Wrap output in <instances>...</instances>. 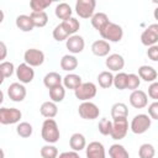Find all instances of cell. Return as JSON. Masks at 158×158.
<instances>
[{
	"label": "cell",
	"mask_w": 158,
	"mask_h": 158,
	"mask_svg": "<svg viewBox=\"0 0 158 158\" xmlns=\"http://www.w3.org/2000/svg\"><path fill=\"white\" fill-rule=\"evenodd\" d=\"M41 136H42L43 141L48 144H54L59 141L60 132H59V127H58L56 120L46 118L43 121L42 128H41Z\"/></svg>",
	"instance_id": "1"
},
{
	"label": "cell",
	"mask_w": 158,
	"mask_h": 158,
	"mask_svg": "<svg viewBox=\"0 0 158 158\" xmlns=\"http://www.w3.org/2000/svg\"><path fill=\"white\" fill-rule=\"evenodd\" d=\"M100 33V36H101V38L104 40V41H106V42H114V43H116V42H120L121 40H122V37H123V30H122V27L120 26V25H117V23H115V22H109V25L102 30V31H100L99 32Z\"/></svg>",
	"instance_id": "2"
},
{
	"label": "cell",
	"mask_w": 158,
	"mask_h": 158,
	"mask_svg": "<svg viewBox=\"0 0 158 158\" xmlns=\"http://www.w3.org/2000/svg\"><path fill=\"white\" fill-rule=\"evenodd\" d=\"M151 125H152V120L147 114H138L131 120L130 130L135 135H142L149 130Z\"/></svg>",
	"instance_id": "3"
},
{
	"label": "cell",
	"mask_w": 158,
	"mask_h": 158,
	"mask_svg": "<svg viewBox=\"0 0 158 158\" xmlns=\"http://www.w3.org/2000/svg\"><path fill=\"white\" fill-rule=\"evenodd\" d=\"M96 93H98V88L94 83L91 81H85V83H81L79 85L78 89L74 90V95L78 100H80L81 102L83 101H90L91 99H94L96 96Z\"/></svg>",
	"instance_id": "4"
},
{
	"label": "cell",
	"mask_w": 158,
	"mask_h": 158,
	"mask_svg": "<svg viewBox=\"0 0 158 158\" xmlns=\"http://www.w3.org/2000/svg\"><path fill=\"white\" fill-rule=\"evenodd\" d=\"M22 117V112L16 107H0V123L14 125L19 123Z\"/></svg>",
	"instance_id": "5"
},
{
	"label": "cell",
	"mask_w": 158,
	"mask_h": 158,
	"mask_svg": "<svg viewBox=\"0 0 158 158\" xmlns=\"http://www.w3.org/2000/svg\"><path fill=\"white\" fill-rule=\"evenodd\" d=\"M95 0H78L75 2V12L80 19H91L95 14Z\"/></svg>",
	"instance_id": "6"
},
{
	"label": "cell",
	"mask_w": 158,
	"mask_h": 158,
	"mask_svg": "<svg viewBox=\"0 0 158 158\" xmlns=\"http://www.w3.org/2000/svg\"><path fill=\"white\" fill-rule=\"evenodd\" d=\"M78 114L84 120H95L100 115V109L91 101H83L78 107Z\"/></svg>",
	"instance_id": "7"
},
{
	"label": "cell",
	"mask_w": 158,
	"mask_h": 158,
	"mask_svg": "<svg viewBox=\"0 0 158 158\" xmlns=\"http://www.w3.org/2000/svg\"><path fill=\"white\" fill-rule=\"evenodd\" d=\"M23 60L30 67H40L44 62V53L37 48H28L23 53Z\"/></svg>",
	"instance_id": "8"
},
{
	"label": "cell",
	"mask_w": 158,
	"mask_h": 158,
	"mask_svg": "<svg viewBox=\"0 0 158 158\" xmlns=\"http://www.w3.org/2000/svg\"><path fill=\"white\" fill-rule=\"evenodd\" d=\"M128 121L127 118H117V120H112V130H111V138L115 141H120L122 138L126 137L127 132H128Z\"/></svg>",
	"instance_id": "9"
},
{
	"label": "cell",
	"mask_w": 158,
	"mask_h": 158,
	"mask_svg": "<svg viewBox=\"0 0 158 158\" xmlns=\"http://www.w3.org/2000/svg\"><path fill=\"white\" fill-rule=\"evenodd\" d=\"M157 42H158V23H152L141 33V43L146 47H151L157 44Z\"/></svg>",
	"instance_id": "10"
},
{
	"label": "cell",
	"mask_w": 158,
	"mask_h": 158,
	"mask_svg": "<svg viewBox=\"0 0 158 158\" xmlns=\"http://www.w3.org/2000/svg\"><path fill=\"white\" fill-rule=\"evenodd\" d=\"M65 47L69 51V54H78L84 51L85 41L80 35H72L65 40Z\"/></svg>",
	"instance_id": "11"
},
{
	"label": "cell",
	"mask_w": 158,
	"mask_h": 158,
	"mask_svg": "<svg viewBox=\"0 0 158 158\" xmlns=\"http://www.w3.org/2000/svg\"><path fill=\"white\" fill-rule=\"evenodd\" d=\"M16 78L19 79V83L21 84H30L35 78V70L32 67L27 65L25 62L19 64L17 68H15Z\"/></svg>",
	"instance_id": "12"
},
{
	"label": "cell",
	"mask_w": 158,
	"mask_h": 158,
	"mask_svg": "<svg viewBox=\"0 0 158 158\" xmlns=\"http://www.w3.org/2000/svg\"><path fill=\"white\" fill-rule=\"evenodd\" d=\"M7 95L10 98V100L15 101V102H21L25 100L26 95H27V91H26V88L23 84L16 81V83H12L9 85L7 88Z\"/></svg>",
	"instance_id": "13"
},
{
	"label": "cell",
	"mask_w": 158,
	"mask_h": 158,
	"mask_svg": "<svg viewBox=\"0 0 158 158\" xmlns=\"http://www.w3.org/2000/svg\"><path fill=\"white\" fill-rule=\"evenodd\" d=\"M85 157L86 158H106V151L101 142L93 141L85 147Z\"/></svg>",
	"instance_id": "14"
},
{
	"label": "cell",
	"mask_w": 158,
	"mask_h": 158,
	"mask_svg": "<svg viewBox=\"0 0 158 158\" xmlns=\"http://www.w3.org/2000/svg\"><path fill=\"white\" fill-rule=\"evenodd\" d=\"M105 65L109 72H121L125 67V58L118 53L109 54L105 59Z\"/></svg>",
	"instance_id": "15"
},
{
	"label": "cell",
	"mask_w": 158,
	"mask_h": 158,
	"mask_svg": "<svg viewBox=\"0 0 158 158\" xmlns=\"http://www.w3.org/2000/svg\"><path fill=\"white\" fill-rule=\"evenodd\" d=\"M130 105L135 109H143L148 105V96L146 94V91L137 89L133 90L130 95Z\"/></svg>",
	"instance_id": "16"
},
{
	"label": "cell",
	"mask_w": 158,
	"mask_h": 158,
	"mask_svg": "<svg viewBox=\"0 0 158 158\" xmlns=\"http://www.w3.org/2000/svg\"><path fill=\"white\" fill-rule=\"evenodd\" d=\"M110 51H111L110 43L104 40H96L91 44V52L96 57H107Z\"/></svg>",
	"instance_id": "17"
},
{
	"label": "cell",
	"mask_w": 158,
	"mask_h": 158,
	"mask_svg": "<svg viewBox=\"0 0 158 158\" xmlns=\"http://www.w3.org/2000/svg\"><path fill=\"white\" fill-rule=\"evenodd\" d=\"M137 75L139 77V79H142L143 81H147V83L156 81L157 77H158L156 68L152 67V65H147V64L146 65H141L138 68V74Z\"/></svg>",
	"instance_id": "18"
},
{
	"label": "cell",
	"mask_w": 158,
	"mask_h": 158,
	"mask_svg": "<svg viewBox=\"0 0 158 158\" xmlns=\"http://www.w3.org/2000/svg\"><path fill=\"white\" fill-rule=\"evenodd\" d=\"M90 22H91V26H93L98 32H100V31H102V30L109 25L110 20H109V16H107L105 12H95V14L91 16Z\"/></svg>",
	"instance_id": "19"
},
{
	"label": "cell",
	"mask_w": 158,
	"mask_h": 158,
	"mask_svg": "<svg viewBox=\"0 0 158 158\" xmlns=\"http://www.w3.org/2000/svg\"><path fill=\"white\" fill-rule=\"evenodd\" d=\"M69 147L74 152H80V151L85 149V147H86L85 136L83 133H79V132L73 133L70 136V138H69Z\"/></svg>",
	"instance_id": "20"
},
{
	"label": "cell",
	"mask_w": 158,
	"mask_h": 158,
	"mask_svg": "<svg viewBox=\"0 0 158 158\" xmlns=\"http://www.w3.org/2000/svg\"><path fill=\"white\" fill-rule=\"evenodd\" d=\"M81 83H83L81 77L75 73H69L65 77H63V79H62V85L64 86V89H69V90L78 89Z\"/></svg>",
	"instance_id": "21"
},
{
	"label": "cell",
	"mask_w": 158,
	"mask_h": 158,
	"mask_svg": "<svg viewBox=\"0 0 158 158\" xmlns=\"http://www.w3.org/2000/svg\"><path fill=\"white\" fill-rule=\"evenodd\" d=\"M40 112L46 118H53L58 114V106H57L56 102H53L51 100L49 101H44L40 107Z\"/></svg>",
	"instance_id": "22"
},
{
	"label": "cell",
	"mask_w": 158,
	"mask_h": 158,
	"mask_svg": "<svg viewBox=\"0 0 158 158\" xmlns=\"http://www.w3.org/2000/svg\"><path fill=\"white\" fill-rule=\"evenodd\" d=\"M15 23H16V27L22 32H31L35 28L30 15H19L15 20Z\"/></svg>",
	"instance_id": "23"
},
{
	"label": "cell",
	"mask_w": 158,
	"mask_h": 158,
	"mask_svg": "<svg viewBox=\"0 0 158 158\" xmlns=\"http://www.w3.org/2000/svg\"><path fill=\"white\" fill-rule=\"evenodd\" d=\"M62 75L57 72H49L47 73L44 77H43V84L44 86L49 90L54 86H58V85H62Z\"/></svg>",
	"instance_id": "24"
},
{
	"label": "cell",
	"mask_w": 158,
	"mask_h": 158,
	"mask_svg": "<svg viewBox=\"0 0 158 158\" xmlns=\"http://www.w3.org/2000/svg\"><path fill=\"white\" fill-rule=\"evenodd\" d=\"M127 116H128V107L125 102H115L111 106V117H112V120L127 118Z\"/></svg>",
	"instance_id": "25"
},
{
	"label": "cell",
	"mask_w": 158,
	"mask_h": 158,
	"mask_svg": "<svg viewBox=\"0 0 158 158\" xmlns=\"http://www.w3.org/2000/svg\"><path fill=\"white\" fill-rule=\"evenodd\" d=\"M60 68L65 72H73L78 68V59L73 54H64L60 59Z\"/></svg>",
	"instance_id": "26"
},
{
	"label": "cell",
	"mask_w": 158,
	"mask_h": 158,
	"mask_svg": "<svg viewBox=\"0 0 158 158\" xmlns=\"http://www.w3.org/2000/svg\"><path fill=\"white\" fill-rule=\"evenodd\" d=\"M60 25H62V27L65 30V32H67L69 36L77 35V32H78L79 28H80V22H79V20H77V19L73 17V16L69 17V19H67V20H64V21H62Z\"/></svg>",
	"instance_id": "27"
},
{
	"label": "cell",
	"mask_w": 158,
	"mask_h": 158,
	"mask_svg": "<svg viewBox=\"0 0 158 158\" xmlns=\"http://www.w3.org/2000/svg\"><path fill=\"white\" fill-rule=\"evenodd\" d=\"M54 14H56V16H57L59 20L64 21V20L72 17L73 10H72V7H70L69 4H67V2H60V4H58V5L56 6Z\"/></svg>",
	"instance_id": "28"
},
{
	"label": "cell",
	"mask_w": 158,
	"mask_h": 158,
	"mask_svg": "<svg viewBox=\"0 0 158 158\" xmlns=\"http://www.w3.org/2000/svg\"><path fill=\"white\" fill-rule=\"evenodd\" d=\"M109 156L110 158H130L128 151L118 143H114L109 148Z\"/></svg>",
	"instance_id": "29"
},
{
	"label": "cell",
	"mask_w": 158,
	"mask_h": 158,
	"mask_svg": "<svg viewBox=\"0 0 158 158\" xmlns=\"http://www.w3.org/2000/svg\"><path fill=\"white\" fill-rule=\"evenodd\" d=\"M30 17L35 27H44L48 23V15L46 11H38V12L32 11L30 14Z\"/></svg>",
	"instance_id": "30"
},
{
	"label": "cell",
	"mask_w": 158,
	"mask_h": 158,
	"mask_svg": "<svg viewBox=\"0 0 158 158\" xmlns=\"http://www.w3.org/2000/svg\"><path fill=\"white\" fill-rule=\"evenodd\" d=\"M96 79H98L99 86L102 88V89H109V88L112 86L114 75H112V73L109 72V70H102V72H100Z\"/></svg>",
	"instance_id": "31"
},
{
	"label": "cell",
	"mask_w": 158,
	"mask_h": 158,
	"mask_svg": "<svg viewBox=\"0 0 158 158\" xmlns=\"http://www.w3.org/2000/svg\"><path fill=\"white\" fill-rule=\"evenodd\" d=\"M65 98V89L63 85H58L54 86L52 89H49V99L53 102H62Z\"/></svg>",
	"instance_id": "32"
},
{
	"label": "cell",
	"mask_w": 158,
	"mask_h": 158,
	"mask_svg": "<svg viewBox=\"0 0 158 158\" xmlns=\"http://www.w3.org/2000/svg\"><path fill=\"white\" fill-rule=\"evenodd\" d=\"M32 132H33V127L30 122H26V121H22V122H19L17 126H16V133L22 137V138H28L32 136Z\"/></svg>",
	"instance_id": "33"
},
{
	"label": "cell",
	"mask_w": 158,
	"mask_h": 158,
	"mask_svg": "<svg viewBox=\"0 0 158 158\" xmlns=\"http://www.w3.org/2000/svg\"><path fill=\"white\" fill-rule=\"evenodd\" d=\"M138 157L139 158H154L156 157V148L151 143H143L138 148Z\"/></svg>",
	"instance_id": "34"
},
{
	"label": "cell",
	"mask_w": 158,
	"mask_h": 158,
	"mask_svg": "<svg viewBox=\"0 0 158 158\" xmlns=\"http://www.w3.org/2000/svg\"><path fill=\"white\" fill-rule=\"evenodd\" d=\"M112 85L117 90H125L126 85H127V74L123 73V72H118L116 75H114Z\"/></svg>",
	"instance_id": "35"
},
{
	"label": "cell",
	"mask_w": 158,
	"mask_h": 158,
	"mask_svg": "<svg viewBox=\"0 0 158 158\" xmlns=\"http://www.w3.org/2000/svg\"><path fill=\"white\" fill-rule=\"evenodd\" d=\"M41 157L42 158H57L58 157V149L54 144H44L41 147Z\"/></svg>",
	"instance_id": "36"
},
{
	"label": "cell",
	"mask_w": 158,
	"mask_h": 158,
	"mask_svg": "<svg viewBox=\"0 0 158 158\" xmlns=\"http://www.w3.org/2000/svg\"><path fill=\"white\" fill-rule=\"evenodd\" d=\"M51 5H52V0H31L30 1V7L33 12L44 11Z\"/></svg>",
	"instance_id": "37"
},
{
	"label": "cell",
	"mask_w": 158,
	"mask_h": 158,
	"mask_svg": "<svg viewBox=\"0 0 158 158\" xmlns=\"http://www.w3.org/2000/svg\"><path fill=\"white\" fill-rule=\"evenodd\" d=\"M98 128H99V132L102 136H110L111 130H112V121L110 118H107V117H102L99 121Z\"/></svg>",
	"instance_id": "38"
},
{
	"label": "cell",
	"mask_w": 158,
	"mask_h": 158,
	"mask_svg": "<svg viewBox=\"0 0 158 158\" xmlns=\"http://www.w3.org/2000/svg\"><path fill=\"white\" fill-rule=\"evenodd\" d=\"M14 73H15V65L12 62L4 60L0 63V74L4 78H10Z\"/></svg>",
	"instance_id": "39"
},
{
	"label": "cell",
	"mask_w": 158,
	"mask_h": 158,
	"mask_svg": "<svg viewBox=\"0 0 158 158\" xmlns=\"http://www.w3.org/2000/svg\"><path fill=\"white\" fill-rule=\"evenodd\" d=\"M52 36H53V38H54L57 42H63V41H65V40L69 37V35L65 32V30L62 27L60 23H58V25L53 28Z\"/></svg>",
	"instance_id": "40"
},
{
	"label": "cell",
	"mask_w": 158,
	"mask_h": 158,
	"mask_svg": "<svg viewBox=\"0 0 158 158\" xmlns=\"http://www.w3.org/2000/svg\"><path fill=\"white\" fill-rule=\"evenodd\" d=\"M141 85V79L137 74H127V85H126V89L133 91V90H137L138 86Z\"/></svg>",
	"instance_id": "41"
},
{
	"label": "cell",
	"mask_w": 158,
	"mask_h": 158,
	"mask_svg": "<svg viewBox=\"0 0 158 158\" xmlns=\"http://www.w3.org/2000/svg\"><path fill=\"white\" fill-rule=\"evenodd\" d=\"M153 101H157L158 100V81H153L151 83V85L148 86V95Z\"/></svg>",
	"instance_id": "42"
},
{
	"label": "cell",
	"mask_w": 158,
	"mask_h": 158,
	"mask_svg": "<svg viewBox=\"0 0 158 158\" xmlns=\"http://www.w3.org/2000/svg\"><path fill=\"white\" fill-rule=\"evenodd\" d=\"M148 116L151 120H158V101H153L148 105Z\"/></svg>",
	"instance_id": "43"
},
{
	"label": "cell",
	"mask_w": 158,
	"mask_h": 158,
	"mask_svg": "<svg viewBox=\"0 0 158 158\" xmlns=\"http://www.w3.org/2000/svg\"><path fill=\"white\" fill-rule=\"evenodd\" d=\"M147 56H148V58H149L152 62H157V60H158V46L154 44V46L148 47V49H147Z\"/></svg>",
	"instance_id": "44"
},
{
	"label": "cell",
	"mask_w": 158,
	"mask_h": 158,
	"mask_svg": "<svg viewBox=\"0 0 158 158\" xmlns=\"http://www.w3.org/2000/svg\"><path fill=\"white\" fill-rule=\"evenodd\" d=\"M6 57H7V47L2 41H0V63L4 62Z\"/></svg>",
	"instance_id": "45"
},
{
	"label": "cell",
	"mask_w": 158,
	"mask_h": 158,
	"mask_svg": "<svg viewBox=\"0 0 158 158\" xmlns=\"http://www.w3.org/2000/svg\"><path fill=\"white\" fill-rule=\"evenodd\" d=\"M57 158H80L78 152H74V151H68V152H63L60 153Z\"/></svg>",
	"instance_id": "46"
},
{
	"label": "cell",
	"mask_w": 158,
	"mask_h": 158,
	"mask_svg": "<svg viewBox=\"0 0 158 158\" xmlns=\"http://www.w3.org/2000/svg\"><path fill=\"white\" fill-rule=\"evenodd\" d=\"M4 19H5V14H4V11L0 9V23L4 21Z\"/></svg>",
	"instance_id": "47"
},
{
	"label": "cell",
	"mask_w": 158,
	"mask_h": 158,
	"mask_svg": "<svg viewBox=\"0 0 158 158\" xmlns=\"http://www.w3.org/2000/svg\"><path fill=\"white\" fill-rule=\"evenodd\" d=\"M4 102V93H2V90L0 89V105Z\"/></svg>",
	"instance_id": "48"
},
{
	"label": "cell",
	"mask_w": 158,
	"mask_h": 158,
	"mask_svg": "<svg viewBox=\"0 0 158 158\" xmlns=\"http://www.w3.org/2000/svg\"><path fill=\"white\" fill-rule=\"evenodd\" d=\"M0 158H5V152L2 148H0Z\"/></svg>",
	"instance_id": "49"
},
{
	"label": "cell",
	"mask_w": 158,
	"mask_h": 158,
	"mask_svg": "<svg viewBox=\"0 0 158 158\" xmlns=\"http://www.w3.org/2000/svg\"><path fill=\"white\" fill-rule=\"evenodd\" d=\"M4 79H5V78H4V77H2L1 74H0V85H1L2 83H4Z\"/></svg>",
	"instance_id": "50"
},
{
	"label": "cell",
	"mask_w": 158,
	"mask_h": 158,
	"mask_svg": "<svg viewBox=\"0 0 158 158\" xmlns=\"http://www.w3.org/2000/svg\"><path fill=\"white\" fill-rule=\"evenodd\" d=\"M80 158H81V157H80Z\"/></svg>",
	"instance_id": "51"
}]
</instances>
